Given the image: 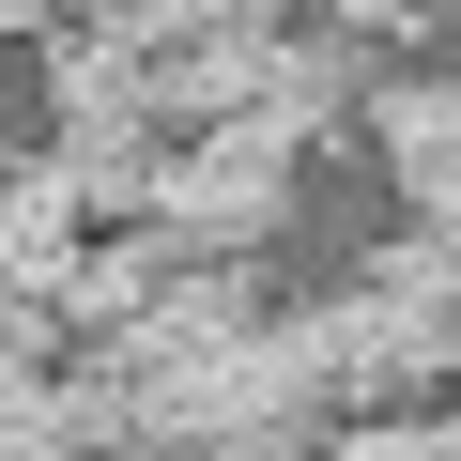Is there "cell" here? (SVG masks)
<instances>
[{
  "label": "cell",
  "mask_w": 461,
  "mask_h": 461,
  "mask_svg": "<svg viewBox=\"0 0 461 461\" xmlns=\"http://www.w3.org/2000/svg\"><path fill=\"white\" fill-rule=\"evenodd\" d=\"M293 154H308V139H277L262 108L200 123V139L169 154V185H154V230H169V262H247L262 230L293 215Z\"/></svg>",
  "instance_id": "1"
},
{
  "label": "cell",
  "mask_w": 461,
  "mask_h": 461,
  "mask_svg": "<svg viewBox=\"0 0 461 461\" xmlns=\"http://www.w3.org/2000/svg\"><path fill=\"white\" fill-rule=\"evenodd\" d=\"M62 277H77V185H62L47 154H0V308L47 323Z\"/></svg>",
  "instance_id": "2"
},
{
  "label": "cell",
  "mask_w": 461,
  "mask_h": 461,
  "mask_svg": "<svg viewBox=\"0 0 461 461\" xmlns=\"http://www.w3.org/2000/svg\"><path fill=\"white\" fill-rule=\"evenodd\" d=\"M369 139H384V169H400V215H446V185H461V108H446V77H369Z\"/></svg>",
  "instance_id": "3"
},
{
  "label": "cell",
  "mask_w": 461,
  "mask_h": 461,
  "mask_svg": "<svg viewBox=\"0 0 461 461\" xmlns=\"http://www.w3.org/2000/svg\"><path fill=\"white\" fill-rule=\"evenodd\" d=\"M185 262H169V230L139 215V230H108V247H77V277L47 293V323H77V339H108V323H139L154 293H169Z\"/></svg>",
  "instance_id": "4"
},
{
  "label": "cell",
  "mask_w": 461,
  "mask_h": 461,
  "mask_svg": "<svg viewBox=\"0 0 461 461\" xmlns=\"http://www.w3.org/2000/svg\"><path fill=\"white\" fill-rule=\"evenodd\" d=\"M339 461H461V446H446V415H384V430H354Z\"/></svg>",
  "instance_id": "5"
},
{
  "label": "cell",
  "mask_w": 461,
  "mask_h": 461,
  "mask_svg": "<svg viewBox=\"0 0 461 461\" xmlns=\"http://www.w3.org/2000/svg\"><path fill=\"white\" fill-rule=\"evenodd\" d=\"M430 16H446V0H323V32H354V47L369 32H430Z\"/></svg>",
  "instance_id": "6"
},
{
  "label": "cell",
  "mask_w": 461,
  "mask_h": 461,
  "mask_svg": "<svg viewBox=\"0 0 461 461\" xmlns=\"http://www.w3.org/2000/svg\"><path fill=\"white\" fill-rule=\"evenodd\" d=\"M0 461H77V446H62L47 415H16V430H0Z\"/></svg>",
  "instance_id": "7"
},
{
  "label": "cell",
  "mask_w": 461,
  "mask_h": 461,
  "mask_svg": "<svg viewBox=\"0 0 461 461\" xmlns=\"http://www.w3.org/2000/svg\"><path fill=\"white\" fill-rule=\"evenodd\" d=\"M0 32H47V0H0Z\"/></svg>",
  "instance_id": "8"
}]
</instances>
